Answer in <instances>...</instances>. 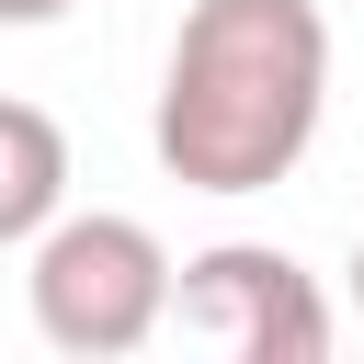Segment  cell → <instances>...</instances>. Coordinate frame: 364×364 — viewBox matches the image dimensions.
I'll return each mask as SVG.
<instances>
[{
  "label": "cell",
  "mask_w": 364,
  "mask_h": 364,
  "mask_svg": "<svg viewBox=\"0 0 364 364\" xmlns=\"http://www.w3.org/2000/svg\"><path fill=\"white\" fill-rule=\"evenodd\" d=\"M68 216V125L0 91V250H34Z\"/></svg>",
  "instance_id": "cell-4"
},
{
  "label": "cell",
  "mask_w": 364,
  "mask_h": 364,
  "mask_svg": "<svg viewBox=\"0 0 364 364\" xmlns=\"http://www.w3.org/2000/svg\"><path fill=\"white\" fill-rule=\"evenodd\" d=\"M23 296H34V330H46L57 353L114 364V353H136V341H159V330H171L182 262L159 250V228H148V216L91 205V216H57V228L34 239Z\"/></svg>",
  "instance_id": "cell-2"
},
{
  "label": "cell",
  "mask_w": 364,
  "mask_h": 364,
  "mask_svg": "<svg viewBox=\"0 0 364 364\" xmlns=\"http://www.w3.org/2000/svg\"><path fill=\"white\" fill-rule=\"evenodd\" d=\"M353 318H364V239H353Z\"/></svg>",
  "instance_id": "cell-6"
},
{
  "label": "cell",
  "mask_w": 364,
  "mask_h": 364,
  "mask_svg": "<svg viewBox=\"0 0 364 364\" xmlns=\"http://www.w3.org/2000/svg\"><path fill=\"white\" fill-rule=\"evenodd\" d=\"M171 318H182L205 353H228V364H330V341H341L318 273H307L296 250H273V239H216V250H193Z\"/></svg>",
  "instance_id": "cell-3"
},
{
  "label": "cell",
  "mask_w": 364,
  "mask_h": 364,
  "mask_svg": "<svg viewBox=\"0 0 364 364\" xmlns=\"http://www.w3.org/2000/svg\"><path fill=\"white\" fill-rule=\"evenodd\" d=\"M330 114L318 0H193L159 68L148 148L182 193H273Z\"/></svg>",
  "instance_id": "cell-1"
},
{
  "label": "cell",
  "mask_w": 364,
  "mask_h": 364,
  "mask_svg": "<svg viewBox=\"0 0 364 364\" xmlns=\"http://www.w3.org/2000/svg\"><path fill=\"white\" fill-rule=\"evenodd\" d=\"M68 0H0V23H57Z\"/></svg>",
  "instance_id": "cell-5"
}]
</instances>
